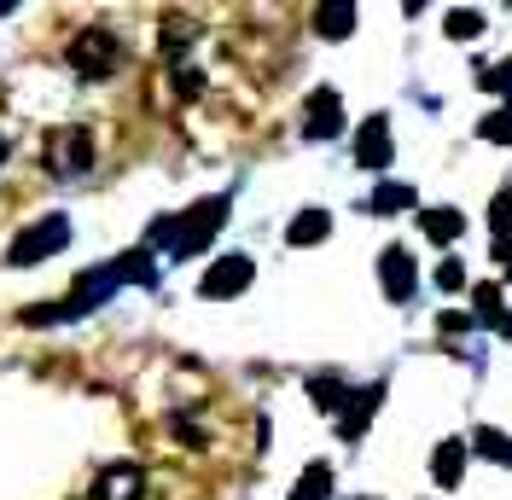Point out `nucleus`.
I'll use <instances>...</instances> for the list:
<instances>
[{
	"label": "nucleus",
	"instance_id": "f257e3e1",
	"mask_svg": "<svg viewBox=\"0 0 512 500\" xmlns=\"http://www.w3.org/2000/svg\"><path fill=\"white\" fill-rule=\"evenodd\" d=\"M123 285H158V262H152V250H123L117 262H105V268H88L76 291L53 303V309H24V326H59V320H82V314H94L99 303H111Z\"/></svg>",
	"mask_w": 512,
	"mask_h": 500
},
{
	"label": "nucleus",
	"instance_id": "f03ea898",
	"mask_svg": "<svg viewBox=\"0 0 512 500\" xmlns=\"http://www.w3.org/2000/svg\"><path fill=\"white\" fill-rule=\"evenodd\" d=\"M222 221H227V192L192 204V210H175V216H158L146 227V250H163L169 262H187V256H198V250L222 233Z\"/></svg>",
	"mask_w": 512,
	"mask_h": 500
},
{
	"label": "nucleus",
	"instance_id": "7ed1b4c3",
	"mask_svg": "<svg viewBox=\"0 0 512 500\" xmlns=\"http://www.w3.org/2000/svg\"><path fill=\"white\" fill-rule=\"evenodd\" d=\"M64 59H70V70H76L82 82H105V76L123 64V41H117L111 30H99V24H88V30L70 35Z\"/></svg>",
	"mask_w": 512,
	"mask_h": 500
},
{
	"label": "nucleus",
	"instance_id": "20e7f679",
	"mask_svg": "<svg viewBox=\"0 0 512 500\" xmlns=\"http://www.w3.org/2000/svg\"><path fill=\"white\" fill-rule=\"evenodd\" d=\"M94 169V134L82 123H64L47 134V175H59V181H76V175H88Z\"/></svg>",
	"mask_w": 512,
	"mask_h": 500
},
{
	"label": "nucleus",
	"instance_id": "39448f33",
	"mask_svg": "<svg viewBox=\"0 0 512 500\" xmlns=\"http://www.w3.org/2000/svg\"><path fill=\"white\" fill-rule=\"evenodd\" d=\"M64 245H70V221H64V216H41L35 227H24V233L12 239V250H6V262H12V268H35V262L59 256Z\"/></svg>",
	"mask_w": 512,
	"mask_h": 500
},
{
	"label": "nucleus",
	"instance_id": "423d86ee",
	"mask_svg": "<svg viewBox=\"0 0 512 500\" xmlns=\"http://www.w3.org/2000/svg\"><path fill=\"white\" fill-rule=\"evenodd\" d=\"M344 134V99L332 88H315L303 105V140H338Z\"/></svg>",
	"mask_w": 512,
	"mask_h": 500
},
{
	"label": "nucleus",
	"instance_id": "0eeeda50",
	"mask_svg": "<svg viewBox=\"0 0 512 500\" xmlns=\"http://www.w3.org/2000/svg\"><path fill=\"white\" fill-rule=\"evenodd\" d=\"M379 280H384V297H390V303H414V285H419L414 256H408L402 245L379 250Z\"/></svg>",
	"mask_w": 512,
	"mask_h": 500
},
{
	"label": "nucleus",
	"instance_id": "6e6552de",
	"mask_svg": "<svg viewBox=\"0 0 512 500\" xmlns=\"http://www.w3.org/2000/svg\"><path fill=\"white\" fill-rule=\"evenodd\" d=\"M390 157H396V146H390V117H367L361 134H355V163L373 169V175H384Z\"/></svg>",
	"mask_w": 512,
	"mask_h": 500
},
{
	"label": "nucleus",
	"instance_id": "1a4fd4ad",
	"mask_svg": "<svg viewBox=\"0 0 512 500\" xmlns=\"http://www.w3.org/2000/svg\"><path fill=\"white\" fill-rule=\"evenodd\" d=\"M251 274H256L251 256H222V262H210V274L198 280V291H204V297H239V291L251 285Z\"/></svg>",
	"mask_w": 512,
	"mask_h": 500
},
{
	"label": "nucleus",
	"instance_id": "9d476101",
	"mask_svg": "<svg viewBox=\"0 0 512 500\" xmlns=\"http://www.w3.org/2000/svg\"><path fill=\"white\" fill-rule=\"evenodd\" d=\"M94 500H146V471L134 460H117L94 477Z\"/></svg>",
	"mask_w": 512,
	"mask_h": 500
},
{
	"label": "nucleus",
	"instance_id": "9b49d317",
	"mask_svg": "<svg viewBox=\"0 0 512 500\" xmlns=\"http://www.w3.org/2000/svg\"><path fill=\"white\" fill-rule=\"evenodd\" d=\"M384 402V384H367V390H355V402L338 413V437L344 442H361V431H367V419H373V407Z\"/></svg>",
	"mask_w": 512,
	"mask_h": 500
},
{
	"label": "nucleus",
	"instance_id": "f8f14e48",
	"mask_svg": "<svg viewBox=\"0 0 512 500\" xmlns=\"http://www.w3.org/2000/svg\"><path fill=\"white\" fill-rule=\"evenodd\" d=\"M466 454H472V442H460V437L437 442V460H431L437 489H460V477H466Z\"/></svg>",
	"mask_w": 512,
	"mask_h": 500
},
{
	"label": "nucleus",
	"instance_id": "ddd939ff",
	"mask_svg": "<svg viewBox=\"0 0 512 500\" xmlns=\"http://www.w3.org/2000/svg\"><path fill=\"white\" fill-rule=\"evenodd\" d=\"M419 227H425V239L454 245V239L466 233V216H460V210H448V204H437V210H419Z\"/></svg>",
	"mask_w": 512,
	"mask_h": 500
},
{
	"label": "nucleus",
	"instance_id": "4468645a",
	"mask_svg": "<svg viewBox=\"0 0 512 500\" xmlns=\"http://www.w3.org/2000/svg\"><path fill=\"white\" fill-rule=\"evenodd\" d=\"M414 204H419L414 187H402V181H379L373 198H367V210H373V216H402V210H414Z\"/></svg>",
	"mask_w": 512,
	"mask_h": 500
},
{
	"label": "nucleus",
	"instance_id": "2eb2a0df",
	"mask_svg": "<svg viewBox=\"0 0 512 500\" xmlns=\"http://www.w3.org/2000/svg\"><path fill=\"white\" fill-rule=\"evenodd\" d=\"M309 396H315V407H320V413H344L355 390H350V384H344L338 373H320V378H309Z\"/></svg>",
	"mask_w": 512,
	"mask_h": 500
},
{
	"label": "nucleus",
	"instance_id": "dca6fc26",
	"mask_svg": "<svg viewBox=\"0 0 512 500\" xmlns=\"http://www.w3.org/2000/svg\"><path fill=\"white\" fill-rule=\"evenodd\" d=\"M332 233V210H303V216L286 227V245H320Z\"/></svg>",
	"mask_w": 512,
	"mask_h": 500
},
{
	"label": "nucleus",
	"instance_id": "f3484780",
	"mask_svg": "<svg viewBox=\"0 0 512 500\" xmlns=\"http://www.w3.org/2000/svg\"><path fill=\"white\" fill-rule=\"evenodd\" d=\"M291 500H332V466H326V460H315V466L297 477Z\"/></svg>",
	"mask_w": 512,
	"mask_h": 500
},
{
	"label": "nucleus",
	"instance_id": "a211bd4d",
	"mask_svg": "<svg viewBox=\"0 0 512 500\" xmlns=\"http://www.w3.org/2000/svg\"><path fill=\"white\" fill-rule=\"evenodd\" d=\"M315 30L326 35V41H344V35L355 30V6H320V12H315Z\"/></svg>",
	"mask_w": 512,
	"mask_h": 500
},
{
	"label": "nucleus",
	"instance_id": "6ab92c4d",
	"mask_svg": "<svg viewBox=\"0 0 512 500\" xmlns=\"http://www.w3.org/2000/svg\"><path fill=\"white\" fill-rule=\"evenodd\" d=\"M478 134L489 140V146H512V105H501V111H489L478 123Z\"/></svg>",
	"mask_w": 512,
	"mask_h": 500
},
{
	"label": "nucleus",
	"instance_id": "aec40b11",
	"mask_svg": "<svg viewBox=\"0 0 512 500\" xmlns=\"http://www.w3.org/2000/svg\"><path fill=\"white\" fill-rule=\"evenodd\" d=\"M472 448H478V454H489V460H501V466H512V437L489 431V425H483V431H472Z\"/></svg>",
	"mask_w": 512,
	"mask_h": 500
},
{
	"label": "nucleus",
	"instance_id": "412c9836",
	"mask_svg": "<svg viewBox=\"0 0 512 500\" xmlns=\"http://www.w3.org/2000/svg\"><path fill=\"white\" fill-rule=\"evenodd\" d=\"M448 35H454V41H472V35H483V12L454 6V12H448Z\"/></svg>",
	"mask_w": 512,
	"mask_h": 500
},
{
	"label": "nucleus",
	"instance_id": "4be33fe9",
	"mask_svg": "<svg viewBox=\"0 0 512 500\" xmlns=\"http://www.w3.org/2000/svg\"><path fill=\"white\" fill-rule=\"evenodd\" d=\"M489 227H495V239H512V187L495 192V204H489Z\"/></svg>",
	"mask_w": 512,
	"mask_h": 500
},
{
	"label": "nucleus",
	"instance_id": "5701e85b",
	"mask_svg": "<svg viewBox=\"0 0 512 500\" xmlns=\"http://www.w3.org/2000/svg\"><path fill=\"white\" fill-rule=\"evenodd\" d=\"M478 82H483V88H489V94H512V59L489 64V70H483Z\"/></svg>",
	"mask_w": 512,
	"mask_h": 500
},
{
	"label": "nucleus",
	"instance_id": "b1692460",
	"mask_svg": "<svg viewBox=\"0 0 512 500\" xmlns=\"http://www.w3.org/2000/svg\"><path fill=\"white\" fill-rule=\"evenodd\" d=\"M437 326H443L448 338H454V332H472V326H478V314H472V309H448Z\"/></svg>",
	"mask_w": 512,
	"mask_h": 500
},
{
	"label": "nucleus",
	"instance_id": "393cba45",
	"mask_svg": "<svg viewBox=\"0 0 512 500\" xmlns=\"http://www.w3.org/2000/svg\"><path fill=\"white\" fill-rule=\"evenodd\" d=\"M437 285H443V291H460V285H466V268H460V262H443V268H437Z\"/></svg>",
	"mask_w": 512,
	"mask_h": 500
},
{
	"label": "nucleus",
	"instance_id": "a878e982",
	"mask_svg": "<svg viewBox=\"0 0 512 500\" xmlns=\"http://www.w3.org/2000/svg\"><path fill=\"white\" fill-rule=\"evenodd\" d=\"M175 88H181V94H198V88H204V76H198V70H192V64H181V70H175Z\"/></svg>",
	"mask_w": 512,
	"mask_h": 500
},
{
	"label": "nucleus",
	"instance_id": "bb28decb",
	"mask_svg": "<svg viewBox=\"0 0 512 500\" xmlns=\"http://www.w3.org/2000/svg\"><path fill=\"white\" fill-rule=\"evenodd\" d=\"M489 326H495L501 338H512V314H507V309H495V314H489Z\"/></svg>",
	"mask_w": 512,
	"mask_h": 500
},
{
	"label": "nucleus",
	"instance_id": "cd10ccee",
	"mask_svg": "<svg viewBox=\"0 0 512 500\" xmlns=\"http://www.w3.org/2000/svg\"><path fill=\"white\" fill-rule=\"evenodd\" d=\"M495 262H501V268L512 274V239H495Z\"/></svg>",
	"mask_w": 512,
	"mask_h": 500
},
{
	"label": "nucleus",
	"instance_id": "c85d7f7f",
	"mask_svg": "<svg viewBox=\"0 0 512 500\" xmlns=\"http://www.w3.org/2000/svg\"><path fill=\"white\" fill-rule=\"evenodd\" d=\"M6 12H12V0H0V18H6Z\"/></svg>",
	"mask_w": 512,
	"mask_h": 500
},
{
	"label": "nucleus",
	"instance_id": "c756f323",
	"mask_svg": "<svg viewBox=\"0 0 512 500\" xmlns=\"http://www.w3.org/2000/svg\"><path fill=\"white\" fill-rule=\"evenodd\" d=\"M0 163H6V134H0Z\"/></svg>",
	"mask_w": 512,
	"mask_h": 500
}]
</instances>
